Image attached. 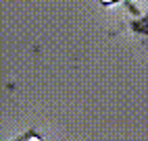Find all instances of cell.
<instances>
[{
  "mask_svg": "<svg viewBox=\"0 0 148 141\" xmlns=\"http://www.w3.org/2000/svg\"><path fill=\"white\" fill-rule=\"evenodd\" d=\"M104 4H113V0H104Z\"/></svg>",
  "mask_w": 148,
  "mask_h": 141,
  "instance_id": "6da1fadb",
  "label": "cell"
}]
</instances>
